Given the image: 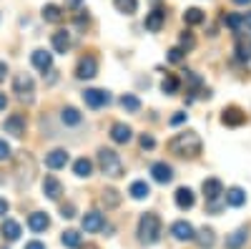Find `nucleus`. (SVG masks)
Listing matches in <instances>:
<instances>
[{
    "label": "nucleus",
    "mask_w": 251,
    "mask_h": 249,
    "mask_svg": "<svg viewBox=\"0 0 251 249\" xmlns=\"http://www.w3.org/2000/svg\"><path fill=\"white\" fill-rule=\"evenodd\" d=\"M68 164V151L66 149H53L50 154H46V166L48 169H63Z\"/></svg>",
    "instance_id": "12"
},
{
    "label": "nucleus",
    "mask_w": 251,
    "mask_h": 249,
    "mask_svg": "<svg viewBox=\"0 0 251 249\" xmlns=\"http://www.w3.org/2000/svg\"><path fill=\"white\" fill-rule=\"evenodd\" d=\"M234 3H236V5H249L251 0H234Z\"/></svg>",
    "instance_id": "48"
},
{
    "label": "nucleus",
    "mask_w": 251,
    "mask_h": 249,
    "mask_svg": "<svg viewBox=\"0 0 251 249\" xmlns=\"http://www.w3.org/2000/svg\"><path fill=\"white\" fill-rule=\"evenodd\" d=\"M91 171H93V164H91V159H75V164H73V174L75 176H80V179H88L91 176Z\"/></svg>",
    "instance_id": "25"
},
{
    "label": "nucleus",
    "mask_w": 251,
    "mask_h": 249,
    "mask_svg": "<svg viewBox=\"0 0 251 249\" xmlns=\"http://www.w3.org/2000/svg\"><path fill=\"white\" fill-rule=\"evenodd\" d=\"M3 129H5V134H10V136H15V138L25 136V116H20V113L8 116L5 123H3Z\"/></svg>",
    "instance_id": "7"
},
{
    "label": "nucleus",
    "mask_w": 251,
    "mask_h": 249,
    "mask_svg": "<svg viewBox=\"0 0 251 249\" xmlns=\"http://www.w3.org/2000/svg\"><path fill=\"white\" fill-rule=\"evenodd\" d=\"M96 73H98V60L93 55H83L78 60V66H75V76L88 81V78H96Z\"/></svg>",
    "instance_id": "5"
},
{
    "label": "nucleus",
    "mask_w": 251,
    "mask_h": 249,
    "mask_svg": "<svg viewBox=\"0 0 251 249\" xmlns=\"http://www.w3.org/2000/svg\"><path fill=\"white\" fill-rule=\"evenodd\" d=\"M203 196H206V201L224 196V184H221L219 179H206V181H203Z\"/></svg>",
    "instance_id": "15"
},
{
    "label": "nucleus",
    "mask_w": 251,
    "mask_h": 249,
    "mask_svg": "<svg viewBox=\"0 0 251 249\" xmlns=\"http://www.w3.org/2000/svg\"><path fill=\"white\" fill-rule=\"evenodd\" d=\"M121 106H123L126 111L136 113V111H141V101H138L133 93H126V96H121Z\"/></svg>",
    "instance_id": "32"
},
{
    "label": "nucleus",
    "mask_w": 251,
    "mask_h": 249,
    "mask_svg": "<svg viewBox=\"0 0 251 249\" xmlns=\"http://www.w3.org/2000/svg\"><path fill=\"white\" fill-rule=\"evenodd\" d=\"M63 18H66V13H63V8H60V5L48 3V5L43 8V20H46V23H60Z\"/></svg>",
    "instance_id": "22"
},
{
    "label": "nucleus",
    "mask_w": 251,
    "mask_h": 249,
    "mask_svg": "<svg viewBox=\"0 0 251 249\" xmlns=\"http://www.w3.org/2000/svg\"><path fill=\"white\" fill-rule=\"evenodd\" d=\"M249 239V229L246 226H241V229H236L231 237L226 239V249H241V244Z\"/></svg>",
    "instance_id": "26"
},
{
    "label": "nucleus",
    "mask_w": 251,
    "mask_h": 249,
    "mask_svg": "<svg viewBox=\"0 0 251 249\" xmlns=\"http://www.w3.org/2000/svg\"><path fill=\"white\" fill-rule=\"evenodd\" d=\"M201 138L196 131H183V134H176L171 141H169V151L176 154V156H186V159H194L201 154Z\"/></svg>",
    "instance_id": "1"
},
{
    "label": "nucleus",
    "mask_w": 251,
    "mask_h": 249,
    "mask_svg": "<svg viewBox=\"0 0 251 249\" xmlns=\"http://www.w3.org/2000/svg\"><path fill=\"white\" fill-rule=\"evenodd\" d=\"M224 201L231 204V206H244V204H246V194H244V189L234 186V189H228V192L224 194Z\"/></svg>",
    "instance_id": "24"
},
{
    "label": "nucleus",
    "mask_w": 251,
    "mask_h": 249,
    "mask_svg": "<svg viewBox=\"0 0 251 249\" xmlns=\"http://www.w3.org/2000/svg\"><path fill=\"white\" fill-rule=\"evenodd\" d=\"M60 118H63V123H66V126H78L80 123V113H78V109H73V106H66L60 111Z\"/></svg>",
    "instance_id": "27"
},
{
    "label": "nucleus",
    "mask_w": 251,
    "mask_h": 249,
    "mask_svg": "<svg viewBox=\"0 0 251 249\" xmlns=\"http://www.w3.org/2000/svg\"><path fill=\"white\" fill-rule=\"evenodd\" d=\"M244 26L251 30V13H246V15H244Z\"/></svg>",
    "instance_id": "47"
},
{
    "label": "nucleus",
    "mask_w": 251,
    "mask_h": 249,
    "mask_svg": "<svg viewBox=\"0 0 251 249\" xmlns=\"http://www.w3.org/2000/svg\"><path fill=\"white\" fill-rule=\"evenodd\" d=\"M138 239L143 244H156L161 239V219L158 214H143L138 219Z\"/></svg>",
    "instance_id": "2"
},
{
    "label": "nucleus",
    "mask_w": 251,
    "mask_h": 249,
    "mask_svg": "<svg viewBox=\"0 0 251 249\" xmlns=\"http://www.w3.org/2000/svg\"><path fill=\"white\" fill-rule=\"evenodd\" d=\"M5 73H8V66L3 63V60H0V83H3V81H5Z\"/></svg>",
    "instance_id": "43"
},
{
    "label": "nucleus",
    "mask_w": 251,
    "mask_h": 249,
    "mask_svg": "<svg viewBox=\"0 0 251 249\" xmlns=\"http://www.w3.org/2000/svg\"><path fill=\"white\" fill-rule=\"evenodd\" d=\"M83 101H86V106H91V109H100V106H106V103H111V93L103 91V88H88L83 93Z\"/></svg>",
    "instance_id": "6"
},
{
    "label": "nucleus",
    "mask_w": 251,
    "mask_h": 249,
    "mask_svg": "<svg viewBox=\"0 0 251 249\" xmlns=\"http://www.w3.org/2000/svg\"><path fill=\"white\" fill-rule=\"evenodd\" d=\"M138 143H141V149H143V151H151V149L156 146V138H153L151 134H143V136L138 138Z\"/></svg>",
    "instance_id": "37"
},
{
    "label": "nucleus",
    "mask_w": 251,
    "mask_h": 249,
    "mask_svg": "<svg viewBox=\"0 0 251 249\" xmlns=\"http://www.w3.org/2000/svg\"><path fill=\"white\" fill-rule=\"evenodd\" d=\"M151 176L158 181V184H169L171 179H174V169L166 161H156L153 166H151Z\"/></svg>",
    "instance_id": "8"
},
{
    "label": "nucleus",
    "mask_w": 251,
    "mask_h": 249,
    "mask_svg": "<svg viewBox=\"0 0 251 249\" xmlns=\"http://www.w3.org/2000/svg\"><path fill=\"white\" fill-rule=\"evenodd\" d=\"M28 226L33 232H46L48 226H50V219H48V214H43V212H33L30 217H28Z\"/></svg>",
    "instance_id": "20"
},
{
    "label": "nucleus",
    "mask_w": 251,
    "mask_h": 249,
    "mask_svg": "<svg viewBox=\"0 0 251 249\" xmlns=\"http://www.w3.org/2000/svg\"><path fill=\"white\" fill-rule=\"evenodd\" d=\"M13 91L18 93V98H23V101H30L33 98V91H35V83L28 73H18L13 78Z\"/></svg>",
    "instance_id": "4"
},
{
    "label": "nucleus",
    "mask_w": 251,
    "mask_h": 249,
    "mask_svg": "<svg viewBox=\"0 0 251 249\" xmlns=\"http://www.w3.org/2000/svg\"><path fill=\"white\" fill-rule=\"evenodd\" d=\"M100 201L106 204V209H116V206L121 204V194H118L116 189H103V196H100Z\"/></svg>",
    "instance_id": "31"
},
{
    "label": "nucleus",
    "mask_w": 251,
    "mask_h": 249,
    "mask_svg": "<svg viewBox=\"0 0 251 249\" xmlns=\"http://www.w3.org/2000/svg\"><path fill=\"white\" fill-rule=\"evenodd\" d=\"M30 60H33V66L38 68V71H50V66H53V55L48 53V51H33V55H30Z\"/></svg>",
    "instance_id": "17"
},
{
    "label": "nucleus",
    "mask_w": 251,
    "mask_h": 249,
    "mask_svg": "<svg viewBox=\"0 0 251 249\" xmlns=\"http://www.w3.org/2000/svg\"><path fill=\"white\" fill-rule=\"evenodd\" d=\"M10 159V146L5 143V138H0V161H5Z\"/></svg>",
    "instance_id": "40"
},
{
    "label": "nucleus",
    "mask_w": 251,
    "mask_h": 249,
    "mask_svg": "<svg viewBox=\"0 0 251 249\" xmlns=\"http://www.w3.org/2000/svg\"><path fill=\"white\" fill-rule=\"evenodd\" d=\"M63 244H66V247H71V249L80 247V234H78V232H73V229H68L66 234H63Z\"/></svg>",
    "instance_id": "34"
},
{
    "label": "nucleus",
    "mask_w": 251,
    "mask_h": 249,
    "mask_svg": "<svg viewBox=\"0 0 251 249\" xmlns=\"http://www.w3.org/2000/svg\"><path fill=\"white\" fill-rule=\"evenodd\" d=\"M5 106H8V98L5 93H0V111H5Z\"/></svg>",
    "instance_id": "46"
},
{
    "label": "nucleus",
    "mask_w": 251,
    "mask_h": 249,
    "mask_svg": "<svg viewBox=\"0 0 251 249\" xmlns=\"http://www.w3.org/2000/svg\"><path fill=\"white\" fill-rule=\"evenodd\" d=\"M25 249H46V244H43V242H28Z\"/></svg>",
    "instance_id": "42"
},
{
    "label": "nucleus",
    "mask_w": 251,
    "mask_h": 249,
    "mask_svg": "<svg viewBox=\"0 0 251 249\" xmlns=\"http://www.w3.org/2000/svg\"><path fill=\"white\" fill-rule=\"evenodd\" d=\"M5 214H8V201L0 199V217H5Z\"/></svg>",
    "instance_id": "44"
},
{
    "label": "nucleus",
    "mask_w": 251,
    "mask_h": 249,
    "mask_svg": "<svg viewBox=\"0 0 251 249\" xmlns=\"http://www.w3.org/2000/svg\"><path fill=\"white\" fill-rule=\"evenodd\" d=\"M103 226H106V219H103L100 212H88L83 217V229L86 232H100Z\"/></svg>",
    "instance_id": "13"
},
{
    "label": "nucleus",
    "mask_w": 251,
    "mask_h": 249,
    "mask_svg": "<svg viewBox=\"0 0 251 249\" xmlns=\"http://www.w3.org/2000/svg\"><path fill=\"white\" fill-rule=\"evenodd\" d=\"M80 3H83V0H66L68 8H80Z\"/></svg>",
    "instance_id": "45"
},
{
    "label": "nucleus",
    "mask_w": 251,
    "mask_h": 249,
    "mask_svg": "<svg viewBox=\"0 0 251 249\" xmlns=\"http://www.w3.org/2000/svg\"><path fill=\"white\" fill-rule=\"evenodd\" d=\"M176 206L178 209H191V206L196 204V196H194V192L188 189V186H181V189H176Z\"/></svg>",
    "instance_id": "14"
},
{
    "label": "nucleus",
    "mask_w": 251,
    "mask_h": 249,
    "mask_svg": "<svg viewBox=\"0 0 251 249\" xmlns=\"http://www.w3.org/2000/svg\"><path fill=\"white\" fill-rule=\"evenodd\" d=\"M196 46V40H194V35L191 33H181V48H186V51H191Z\"/></svg>",
    "instance_id": "38"
},
{
    "label": "nucleus",
    "mask_w": 251,
    "mask_h": 249,
    "mask_svg": "<svg viewBox=\"0 0 251 249\" xmlns=\"http://www.w3.org/2000/svg\"><path fill=\"white\" fill-rule=\"evenodd\" d=\"M43 194H46L50 201H58V199H60V194H63V184H60L53 174L43 179Z\"/></svg>",
    "instance_id": "10"
},
{
    "label": "nucleus",
    "mask_w": 251,
    "mask_h": 249,
    "mask_svg": "<svg viewBox=\"0 0 251 249\" xmlns=\"http://www.w3.org/2000/svg\"><path fill=\"white\" fill-rule=\"evenodd\" d=\"M166 23V13L163 10H151L149 15H146V30H151V33H158Z\"/></svg>",
    "instance_id": "18"
},
{
    "label": "nucleus",
    "mask_w": 251,
    "mask_h": 249,
    "mask_svg": "<svg viewBox=\"0 0 251 249\" xmlns=\"http://www.w3.org/2000/svg\"><path fill=\"white\" fill-rule=\"evenodd\" d=\"M226 26L231 28V30H239V28L244 26V15H239V13H231V15H226Z\"/></svg>",
    "instance_id": "35"
},
{
    "label": "nucleus",
    "mask_w": 251,
    "mask_h": 249,
    "mask_svg": "<svg viewBox=\"0 0 251 249\" xmlns=\"http://www.w3.org/2000/svg\"><path fill=\"white\" fill-rule=\"evenodd\" d=\"M203 10H199V8H188L186 13H183V23L186 26H199V23H203Z\"/></svg>",
    "instance_id": "30"
},
{
    "label": "nucleus",
    "mask_w": 251,
    "mask_h": 249,
    "mask_svg": "<svg viewBox=\"0 0 251 249\" xmlns=\"http://www.w3.org/2000/svg\"><path fill=\"white\" fill-rule=\"evenodd\" d=\"M178 86H181V83H178V78H176V76H166V78H163V83H161V91L171 96V93H176V91H178Z\"/></svg>",
    "instance_id": "33"
},
{
    "label": "nucleus",
    "mask_w": 251,
    "mask_h": 249,
    "mask_svg": "<svg viewBox=\"0 0 251 249\" xmlns=\"http://www.w3.org/2000/svg\"><path fill=\"white\" fill-rule=\"evenodd\" d=\"M60 217H63V219H73V217H75V206H73V204H66V206L60 209Z\"/></svg>",
    "instance_id": "39"
},
{
    "label": "nucleus",
    "mask_w": 251,
    "mask_h": 249,
    "mask_svg": "<svg viewBox=\"0 0 251 249\" xmlns=\"http://www.w3.org/2000/svg\"><path fill=\"white\" fill-rule=\"evenodd\" d=\"M171 234H174L178 242H191L196 232H194V226H191V224L181 219V221H174V224H171Z\"/></svg>",
    "instance_id": "9"
},
{
    "label": "nucleus",
    "mask_w": 251,
    "mask_h": 249,
    "mask_svg": "<svg viewBox=\"0 0 251 249\" xmlns=\"http://www.w3.org/2000/svg\"><path fill=\"white\" fill-rule=\"evenodd\" d=\"M221 121L226 123V126H241V123L246 121V113L241 109H236V106H228V109H224Z\"/></svg>",
    "instance_id": "11"
},
{
    "label": "nucleus",
    "mask_w": 251,
    "mask_h": 249,
    "mask_svg": "<svg viewBox=\"0 0 251 249\" xmlns=\"http://www.w3.org/2000/svg\"><path fill=\"white\" fill-rule=\"evenodd\" d=\"M128 194H131L133 199L141 201V199H146V196L151 194V186L146 184V181H133V184H131V189H128Z\"/></svg>",
    "instance_id": "28"
},
{
    "label": "nucleus",
    "mask_w": 251,
    "mask_h": 249,
    "mask_svg": "<svg viewBox=\"0 0 251 249\" xmlns=\"http://www.w3.org/2000/svg\"><path fill=\"white\" fill-rule=\"evenodd\" d=\"M166 58H169L171 63H181V60L186 58V51H183L181 46H176V48H171L169 53H166Z\"/></svg>",
    "instance_id": "36"
},
{
    "label": "nucleus",
    "mask_w": 251,
    "mask_h": 249,
    "mask_svg": "<svg viewBox=\"0 0 251 249\" xmlns=\"http://www.w3.org/2000/svg\"><path fill=\"white\" fill-rule=\"evenodd\" d=\"M113 5H116V10L123 13V15H133V13L138 10V0H113Z\"/></svg>",
    "instance_id": "29"
},
{
    "label": "nucleus",
    "mask_w": 251,
    "mask_h": 249,
    "mask_svg": "<svg viewBox=\"0 0 251 249\" xmlns=\"http://www.w3.org/2000/svg\"><path fill=\"white\" fill-rule=\"evenodd\" d=\"M194 239H196V244H199L201 249H211V247L216 244V234H214L211 226H203V229H199V232L194 234Z\"/></svg>",
    "instance_id": "16"
},
{
    "label": "nucleus",
    "mask_w": 251,
    "mask_h": 249,
    "mask_svg": "<svg viewBox=\"0 0 251 249\" xmlns=\"http://www.w3.org/2000/svg\"><path fill=\"white\" fill-rule=\"evenodd\" d=\"M183 121H186V113L178 111L176 116H171V126H178V123H183Z\"/></svg>",
    "instance_id": "41"
},
{
    "label": "nucleus",
    "mask_w": 251,
    "mask_h": 249,
    "mask_svg": "<svg viewBox=\"0 0 251 249\" xmlns=\"http://www.w3.org/2000/svg\"><path fill=\"white\" fill-rule=\"evenodd\" d=\"M0 232H3V237H5L8 242H18V239H20V224L13 221V219H5L3 226H0Z\"/></svg>",
    "instance_id": "23"
},
{
    "label": "nucleus",
    "mask_w": 251,
    "mask_h": 249,
    "mask_svg": "<svg viewBox=\"0 0 251 249\" xmlns=\"http://www.w3.org/2000/svg\"><path fill=\"white\" fill-rule=\"evenodd\" d=\"M53 48H55V53H68L71 51V33L55 30L53 33Z\"/></svg>",
    "instance_id": "21"
},
{
    "label": "nucleus",
    "mask_w": 251,
    "mask_h": 249,
    "mask_svg": "<svg viewBox=\"0 0 251 249\" xmlns=\"http://www.w3.org/2000/svg\"><path fill=\"white\" fill-rule=\"evenodd\" d=\"M131 136H133V131H131V126H126V123H113L111 126V138L116 143H128Z\"/></svg>",
    "instance_id": "19"
},
{
    "label": "nucleus",
    "mask_w": 251,
    "mask_h": 249,
    "mask_svg": "<svg viewBox=\"0 0 251 249\" xmlns=\"http://www.w3.org/2000/svg\"><path fill=\"white\" fill-rule=\"evenodd\" d=\"M98 166H100V171L106 176H111V179L123 176V161L113 149H100L98 151Z\"/></svg>",
    "instance_id": "3"
}]
</instances>
